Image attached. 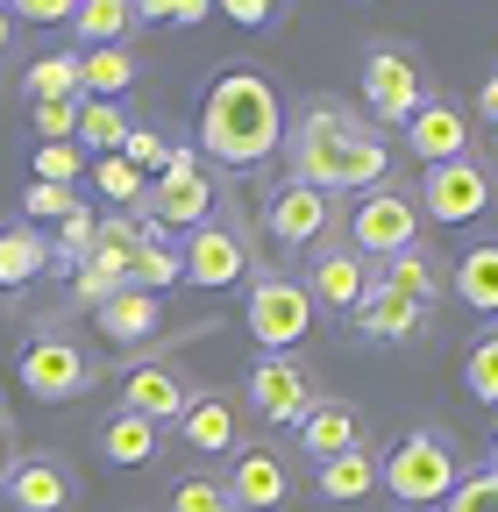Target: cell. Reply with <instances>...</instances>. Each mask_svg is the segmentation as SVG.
<instances>
[{
	"instance_id": "obj_1",
	"label": "cell",
	"mask_w": 498,
	"mask_h": 512,
	"mask_svg": "<svg viewBox=\"0 0 498 512\" xmlns=\"http://www.w3.org/2000/svg\"><path fill=\"white\" fill-rule=\"evenodd\" d=\"M285 164L299 185H314V192H370V185H385L392 178V150H385V128L370 121V114H349L335 100H306L299 121L285 128Z\"/></svg>"
},
{
	"instance_id": "obj_2",
	"label": "cell",
	"mask_w": 498,
	"mask_h": 512,
	"mask_svg": "<svg viewBox=\"0 0 498 512\" xmlns=\"http://www.w3.org/2000/svg\"><path fill=\"white\" fill-rule=\"evenodd\" d=\"M278 143H285V107H278L271 72L228 64V72L207 86V100H200V157H214L228 171H249Z\"/></svg>"
},
{
	"instance_id": "obj_3",
	"label": "cell",
	"mask_w": 498,
	"mask_h": 512,
	"mask_svg": "<svg viewBox=\"0 0 498 512\" xmlns=\"http://www.w3.org/2000/svg\"><path fill=\"white\" fill-rule=\"evenodd\" d=\"M456 477H463V456H456V441L449 434H434V427H413V434H399L392 441V456L378 463V484L399 498V505H442L449 491H456Z\"/></svg>"
},
{
	"instance_id": "obj_4",
	"label": "cell",
	"mask_w": 498,
	"mask_h": 512,
	"mask_svg": "<svg viewBox=\"0 0 498 512\" xmlns=\"http://www.w3.org/2000/svg\"><path fill=\"white\" fill-rule=\"evenodd\" d=\"M249 292H242V328L257 335V349L264 356H292L306 335H314V299H306V285L299 278H285V271H249L242 278Z\"/></svg>"
},
{
	"instance_id": "obj_5",
	"label": "cell",
	"mask_w": 498,
	"mask_h": 512,
	"mask_svg": "<svg viewBox=\"0 0 498 512\" xmlns=\"http://www.w3.org/2000/svg\"><path fill=\"white\" fill-rule=\"evenodd\" d=\"M420 228H427V221H420L413 185L385 178V185L356 192V207H349V221H342V242L363 256V264H378V256H392V249H413Z\"/></svg>"
},
{
	"instance_id": "obj_6",
	"label": "cell",
	"mask_w": 498,
	"mask_h": 512,
	"mask_svg": "<svg viewBox=\"0 0 498 512\" xmlns=\"http://www.w3.org/2000/svg\"><path fill=\"white\" fill-rule=\"evenodd\" d=\"M249 271H257V249H249V228L228 207L214 221H200V228H185V242H178V278L185 285L221 292V285H242Z\"/></svg>"
},
{
	"instance_id": "obj_7",
	"label": "cell",
	"mask_w": 498,
	"mask_h": 512,
	"mask_svg": "<svg viewBox=\"0 0 498 512\" xmlns=\"http://www.w3.org/2000/svg\"><path fill=\"white\" fill-rule=\"evenodd\" d=\"M143 207H150V221H157L164 235L214 221V214H221V185H214L207 157H200V150H171V164L143 185Z\"/></svg>"
},
{
	"instance_id": "obj_8",
	"label": "cell",
	"mask_w": 498,
	"mask_h": 512,
	"mask_svg": "<svg viewBox=\"0 0 498 512\" xmlns=\"http://www.w3.org/2000/svg\"><path fill=\"white\" fill-rule=\"evenodd\" d=\"M427 93H434V86H427L420 57H413L406 43H370V50H363V107H370V121H378V128H406Z\"/></svg>"
},
{
	"instance_id": "obj_9",
	"label": "cell",
	"mask_w": 498,
	"mask_h": 512,
	"mask_svg": "<svg viewBox=\"0 0 498 512\" xmlns=\"http://www.w3.org/2000/svg\"><path fill=\"white\" fill-rule=\"evenodd\" d=\"M413 200H420V221H442V228H463L491 207V171L484 157H449V164H427L420 185H413Z\"/></svg>"
},
{
	"instance_id": "obj_10",
	"label": "cell",
	"mask_w": 498,
	"mask_h": 512,
	"mask_svg": "<svg viewBox=\"0 0 498 512\" xmlns=\"http://www.w3.org/2000/svg\"><path fill=\"white\" fill-rule=\"evenodd\" d=\"M314 399H321V384H314V363L306 356H264L249 370V413L271 420V427H299Z\"/></svg>"
},
{
	"instance_id": "obj_11",
	"label": "cell",
	"mask_w": 498,
	"mask_h": 512,
	"mask_svg": "<svg viewBox=\"0 0 498 512\" xmlns=\"http://www.w3.org/2000/svg\"><path fill=\"white\" fill-rule=\"evenodd\" d=\"M264 228H271L278 249H321V242L342 228V207L328 200V192L285 178V185L271 192V207H264Z\"/></svg>"
},
{
	"instance_id": "obj_12",
	"label": "cell",
	"mask_w": 498,
	"mask_h": 512,
	"mask_svg": "<svg viewBox=\"0 0 498 512\" xmlns=\"http://www.w3.org/2000/svg\"><path fill=\"white\" fill-rule=\"evenodd\" d=\"M22 384H29L43 406H57V399H79L86 384H93V363H86V349H79L65 328H43V335L22 349Z\"/></svg>"
},
{
	"instance_id": "obj_13",
	"label": "cell",
	"mask_w": 498,
	"mask_h": 512,
	"mask_svg": "<svg viewBox=\"0 0 498 512\" xmlns=\"http://www.w3.org/2000/svg\"><path fill=\"white\" fill-rule=\"evenodd\" d=\"M221 491L235 498V512H278V505L292 498V463L278 456L271 441H242L235 456H228Z\"/></svg>"
},
{
	"instance_id": "obj_14",
	"label": "cell",
	"mask_w": 498,
	"mask_h": 512,
	"mask_svg": "<svg viewBox=\"0 0 498 512\" xmlns=\"http://www.w3.org/2000/svg\"><path fill=\"white\" fill-rule=\"evenodd\" d=\"M306 299L314 306H328V313H356V299H363V285H370V264L349 249V242H321V249H306Z\"/></svg>"
},
{
	"instance_id": "obj_15",
	"label": "cell",
	"mask_w": 498,
	"mask_h": 512,
	"mask_svg": "<svg viewBox=\"0 0 498 512\" xmlns=\"http://www.w3.org/2000/svg\"><path fill=\"white\" fill-rule=\"evenodd\" d=\"M171 427H178V441L193 448V456H235L242 448V406L228 392H193Z\"/></svg>"
},
{
	"instance_id": "obj_16",
	"label": "cell",
	"mask_w": 498,
	"mask_h": 512,
	"mask_svg": "<svg viewBox=\"0 0 498 512\" xmlns=\"http://www.w3.org/2000/svg\"><path fill=\"white\" fill-rule=\"evenodd\" d=\"M185 399H193V384H185L178 363H136L129 377H121V413H136L150 427H171L185 413Z\"/></svg>"
},
{
	"instance_id": "obj_17",
	"label": "cell",
	"mask_w": 498,
	"mask_h": 512,
	"mask_svg": "<svg viewBox=\"0 0 498 512\" xmlns=\"http://www.w3.org/2000/svg\"><path fill=\"white\" fill-rule=\"evenodd\" d=\"M406 143L420 164H449V157H470V114L449 100V93H427L420 114L406 121Z\"/></svg>"
},
{
	"instance_id": "obj_18",
	"label": "cell",
	"mask_w": 498,
	"mask_h": 512,
	"mask_svg": "<svg viewBox=\"0 0 498 512\" xmlns=\"http://www.w3.org/2000/svg\"><path fill=\"white\" fill-rule=\"evenodd\" d=\"M0 491H8L15 512H72V463L65 456H15Z\"/></svg>"
},
{
	"instance_id": "obj_19",
	"label": "cell",
	"mask_w": 498,
	"mask_h": 512,
	"mask_svg": "<svg viewBox=\"0 0 498 512\" xmlns=\"http://www.w3.org/2000/svg\"><path fill=\"white\" fill-rule=\"evenodd\" d=\"M349 320H356V335H370V342H413L427 328V306H413L406 292L378 285V271H370V285H363V299H356Z\"/></svg>"
},
{
	"instance_id": "obj_20",
	"label": "cell",
	"mask_w": 498,
	"mask_h": 512,
	"mask_svg": "<svg viewBox=\"0 0 498 512\" xmlns=\"http://www.w3.org/2000/svg\"><path fill=\"white\" fill-rule=\"evenodd\" d=\"M363 441V413L349 406V399H314L306 406V420H299V448L314 463H328V456H342V448H356Z\"/></svg>"
},
{
	"instance_id": "obj_21",
	"label": "cell",
	"mask_w": 498,
	"mask_h": 512,
	"mask_svg": "<svg viewBox=\"0 0 498 512\" xmlns=\"http://www.w3.org/2000/svg\"><path fill=\"white\" fill-rule=\"evenodd\" d=\"M370 271H378V285H392V292H406L413 306H427L434 313V299H442V285H449V271L442 264H434V249H392V256H378V264H370Z\"/></svg>"
},
{
	"instance_id": "obj_22",
	"label": "cell",
	"mask_w": 498,
	"mask_h": 512,
	"mask_svg": "<svg viewBox=\"0 0 498 512\" xmlns=\"http://www.w3.org/2000/svg\"><path fill=\"white\" fill-rule=\"evenodd\" d=\"M378 463H385L378 448L356 441V448H342V456H328V463H321V477H314V484H321V498H328V505H356V498L378 491Z\"/></svg>"
},
{
	"instance_id": "obj_23",
	"label": "cell",
	"mask_w": 498,
	"mask_h": 512,
	"mask_svg": "<svg viewBox=\"0 0 498 512\" xmlns=\"http://www.w3.org/2000/svg\"><path fill=\"white\" fill-rule=\"evenodd\" d=\"M50 271V235L29 228V221H8L0 228V292H22Z\"/></svg>"
},
{
	"instance_id": "obj_24",
	"label": "cell",
	"mask_w": 498,
	"mask_h": 512,
	"mask_svg": "<svg viewBox=\"0 0 498 512\" xmlns=\"http://www.w3.org/2000/svg\"><path fill=\"white\" fill-rule=\"evenodd\" d=\"M449 292H456L470 313L498 320V242H470V249L456 256V271H449Z\"/></svg>"
},
{
	"instance_id": "obj_25",
	"label": "cell",
	"mask_w": 498,
	"mask_h": 512,
	"mask_svg": "<svg viewBox=\"0 0 498 512\" xmlns=\"http://www.w3.org/2000/svg\"><path fill=\"white\" fill-rule=\"evenodd\" d=\"M93 313H100V335H107V342H143V335H157V320H164L157 292H136V285H121V292L100 299Z\"/></svg>"
},
{
	"instance_id": "obj_26",
	"label": "cell",
	"mask_w": 498,
	"mask_h": 512,
	"mask_svg": "<svg viewBox=\"0 0 498 512\" xmlns=\"http://www.w3.org/2000/svg\"><path fill=\"white\" fill-rule=\"evenodd\" d=\"M157 441H164V427H150V420H136V413H121V406L100 420V456L121 463V470L150 463V456H157Z\"/></svg>"
},
{
	"instance_id": "obj_27",
	"label": "cell",
	"mask_w": 498,
	"mask_h": 512,
	"mask_svg": "<svg viewBox=\"0 0 498 512\" xmlns=\"http://www.w3.org/2000/svg\"><path fill=\"white\" fill-rule=\"evenodd\" d=\"M136 86V50L114 43V50H79V93L86 100H121Z\"/></svg>"
},
{
	"instance_id": "obj_28",
	"label": "cell",
	"mask_w": 498,
	"mask_h": 512,
	"mask_svg": "<svg viewBox=\"0 0 498 512\" xmlns=\"http://www.w3.org/2000/svg\"><path fill=\"white\" fill-rule=\"evenodd\" d=\"M129 285H136V292L178 285V242H171L157 221H143V242H136V256H129Z\"/></svg>"
},
{
	"instance_id": "obj_29",
	"label": "cell",
	"mask_w": 498,
	"mask_h": 512,
	"mask_svg": "<svg viewBox=\"0 0 498 512\" xmlns=\"http://www.w3.org/2000/svg\"><path fill=\"white\" fill-rule=\"evenodd\" d=\"M65 29H79V43H86V50H114V43H129L136 15H129V0H79Z\"/></svg>"
},
{
	"instance_id": "obj_30",
	"label": "cell",
	"mask_w": 498,
	"mask_h": 512,
	"mask_svg": "<svg viewBox=\"0 0 498 512\" xmlns=\"http://www.w3.org/2000/svg\"><path fill=\"white\" fill-rule=\"evenodd\" d=\"M22 93H29V107H43V100H86V93H79V50L36 57L29 72H22Z\"/></svg>"
},
{
	"instance_id": "obj_31",
	"label": "cell",
	"mask_w": 498,
	"mask_h": 512,
	"mask_svg": "<svg viewBox=\"0 0 498 512\" xmlns=\"http://www.w3.org/2000/svg\"><path fill=\"white\" fill-rule=\"evenodd\" d=\"M72 143H86L93 157H114L121 143H129V114H121V100H79Z\"/></svg>"
},
{
	"instance_id": "obj_32",
	"label": "cell",
	"mask_w": 498,
	"mask_h": 512,
	"mask_svg": "<svg viewBox=\"0 0 498 512\" xmlns=\"http://www.w3.org/2000/svg\"><path fill=\"white\" fill-rule=\"evenodd\" d=\"M463 392H470L477 406H498V320L463 349Z\"/></svg>"
},
{
	"instance_id": "obj_33",
	"label": "cell",
	"mask_w": 498,
	"mask_h": 512,
	"mask_svg": "<svg viewBox=\"0 0 498 512\" xmlns=\"http://www.w3.org/2000/svg\"><path fill=\"white\" fill-rule=\"evenodd\" d=\"M72 278H79V299H86V306H100V299H114L121 285H129V256H121V249H93Z\"/></svg>"
},
{
	"instance_id": "obj_34",
	"label": "cell",
	"mask_w": 498,
	"mask_h": 512,
	"mask_svg": "<svg viewBox=\"0 0 498 512\" xmlns=\"http://www.w3.org/2000/svg\"><path fill=\"white\" fill-rule=\"evenodd\" d=\"M93 235H100V221H93L86 207H72L65 221H57V235H50V264H57V271H79L86 256H93Z\"/></svg>"
},
{
	"instance_id": "obj_35",
	"label": "cell",
	"mask_w": 498,
	"mask_h": 512,
	"mask_svg": "<svg viewBox=\"0 0 498 512\" xmlns=\"http://www.w3.org/2000/svg\"><path fill=\"white\" fill-rule=\"evenodd\" d=\"M171 512H235V498L221 491V477H178L171 484Z\"/></svg>"
},
{
	"instance_id": "obj_36",
	"label": "cell",
	"mask_w": 498,
	"mask_h": 512,
	"mask_svg": "<svg viewBox=\"0 0 498 512\" xmlns=\"http://www.w3.org/2000/svg\"><path fill=\"white\" fill-rule=\"evenodd\" d=\"M72 207H79V200H72V185H43V178H36V185L22 192V221H29V228H43V221H65Z\"/></svg>"
},
{
	"instance_id": "obj_37",
	"label": "cell",
	"mask_w": 498,
	"mask_h": 512,
	"mask_svg": "<svg viewBox=\"0 0 498 512\" xmlns=\"http://www.w3.org/2000/svg\"><path fill=\"white\" fill-rule=\"evenodd\" d=\"M36 178L43 185H72L79 178V143H36Z\"/></svg>"
},
{
	"instance_id": "obj_38",
	"label": "cell",
	"mask_w": 498,
	"mask_h": 512,
	"mask_svg": "<svg viewBox=\"0 0 498 512\" xmlns=\"http://www.w3.org/2000/svg\"><path fill=\"white\" fill-rule=\"evenodd\" d=\"M449 512H498V477H491V470H484V477H456Z\"/></svg>"
},
{
	"instance_id": "obj_39",
	"label": "cell",
	"mask_w": 498,
	"mask_h": 512,
	"mask_svg": "<svg viewBox=\"0 0 498 512\" xmlns=\"http://www.w3.org/2000/svg\"><path fill=\"white\" fill-rule=\"evenodd\" d=\"M72 128H79V100H43L36 107V136L43 143H72Z\"/></svg>"
},
{
	"instance_id": "obj_40",
	"label": "cell",
	"mask_w": 498,
	"mask_h": 512,
	"mask_svg": "<svg viewBox=\"0 0 498 512\" xmlns=\"http://www.w3.org/2000/svg\"><path fill=\"white\" fill-rule=\"evenodd\" d=\"M100 185L114 192L121 207H136V200H143V171H136L129 157H100Z\"/></svg>"
},
{
	"instance_id": "obj_41",
	"label": "cell",
	"mask_w": 498,
	"mask_h": 512,
	"mask_svg": "<svg viewBox=\"0 0 498 512\" xmlns=\"http://www.w3.org/2000/svg\"><path fill=\"white\" fill-rule=\"evenodd\" d=\"M114 157H129L136 171H164V164H171V150H164V136H150V128H129V143H121Z\"/></svg>"
},
{
	"instance_id": "obj_42",
	"label": "cell",
	"mask_w": 498,
	"mask_h": 512,
	"mask_svg": "<svg viewBox=\"0 0 498 512\" xmlns=\"http://www.w3.org/2000/svg\"><path fill=\"white\" fill-rule=\"evenodd\" d=\"M72 8H79V0H8L15 29H22V22H72Z\"/></svg>"
},
{
	"instance_id": "obj_43",
	"label": "cell",
	"mask_w": 498,
	"mask_h": 512,
	"mask_svg": "<svg viewBox=\"0 0 498 512\" xmlns=\"http://www.w3.org/2000/svg\"><path fill=\"white\" fill-rule=\"evenodd\" d=\"M214 8L228 22H242V29H271V0H214Z\"/></svg>"
},
{
	"instance_id": "obj_44",
	"label": "cell",
	"mask_w": 498,
	"mask_h": 512,
	"mask_svg": "<svg viewBox=\"0 0 498 512\" xmlns=\"http://www.w3.org/2000/svg\"><path fill=\"white\" fill-rule=\"evenodd\" d=\"M207 15H214V0H171L164 22H171V29H193V22H207Z\"/></svg>"
},
{
	"instance_id": "obj_45",
	"label": "cell",
	"mask_w": 498,
	"mask_h": 512,
	"mask_svg": "<svg viewBox=\"0 0 498 512\" xmlns=\"http://www.w3.org/2000/svg\"><path fill=\"white\" fill-rule=\"evenodd\" d=\"M129 15H136V22H164V15H171V0H129Z\"/></svg>"
},
{
	"instance_id": "obj_46",
	"label": "cell",
	"mask_w": 498,
	"mask_h": 512,
	"mask_svg": "<svg viewBox=\"0 0 498 512\" xmlns=\"http://www.w3.org/2000/svg\"><path fill=\"white\" fill-rule=\"evenodd\" d=\"M8 470H15V427L0 420V484H8Z\"/></svg>"
},
{
	"instance_id": "obj_47",
	"label": "cell",
	"mask_w": 498,
	"mask_h": 512,
	"mask_svg": "<svg viewBox=\"0 0 498 512\" xmlns=\"http://www.w3.org/2000/svg\"><path fill=\"white\" fill-rule=\"evenodd\" d=\"M477 114H484V121H498V79H484V93H477Z\"/></svg>"
},
{
	"instance_id": "obj_48",
	"label": "cell",
	"mask_w": 498,
	"mask_h": 512,
	"mask_svg": "<svg viewBox=\"0 0 498 512\" xmlns=\"http://www.w3.org/2000/svg\"><path fill=\"white\" fill-rule=\"evenodd\" d=\"M8 43H15V15H8V0H0V57H8Z\"/></svg>"
},
{
	"instance_id": "obj_49",
	"label": "cell",
	"mask_w": 498,
	"mask_h": 512,
	"mask_svg": "<svg viewBox=\"0 0 498 512\" xmlns=\"http://www.w3.org/2000/svg\"><path fill=\"white\" fill-rule=\"evenodd\" d=\"M491 477H498V434H491Z\"/></svg>"
}]
</instances>
